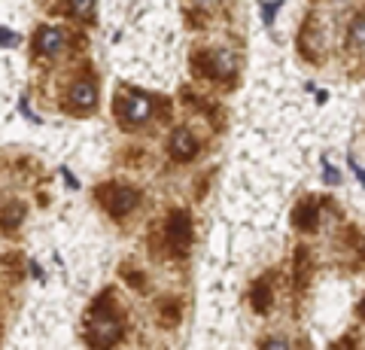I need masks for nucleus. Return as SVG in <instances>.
Masks as SVG:
<instances>
[{
  "label": "nucleus",
  "mask_w": 365,
  "mask_h": 350,
  "mask_svg": "<svg viewBox=\"0 0 365 350\" xmlns=\"http://www.w3.org/2000/svg\"><path fill=\"white\" fill-rule=\"evenodd\" d=\"M122 338V320L119 314L107 308L104 302H98L95 308H91L88 320H86V341L88 347L95 350H110Z\"/></svg>",
  "instance_id": "nucleus-1"
},
{
  "label": "nucleus",
  "mask_w": 365,
  "mask_h": 350,
  "mask_svg": "<svg viewBox=\"0 0 365 350\" xmlns=\"http://www.w3.org/2000/svg\"><path fill=\"white\" fill-rule=\"evenodd\" d=\"M101 205H104L113 217H122V213H128L134 205H137V192L131 186H122V183H110L98 192Z\"/></svg>",
  "instance_id": "nucleus-2"
},
{
  "label": "nucleus",
  "mask_w": 365,
  "mask_h": 350,
  "mask_svg": "<svg viewBox=\"0 0 365 350\" xmlns=\"http://www.w3.org/2000/svg\"><path fill=\"white\" fill-rule=\"evenodd\" d=\"M165 241H168V247H170V253H174V256H182V250L189 247V241H192V222H189V217L182 210L170 213V220L165 225Z\"/></svg>",
  "instance_id": "nucleus-3"
},
{
  "label": "nucleus",
  "mask_w": 365,
  "mask_h": 350,
  "mask_svg": "<svg viewBox=\"0 0 365 350\" xmlns=\"http://www.w3.org/2000/svg\"><path fill=\"white\" fill-rule=\"evenodd\" d=\"M119 116L128 122V125H140V122L150 119V113H153V104H150V98L146 95H128V101H119Z\"/></svg>",
  "instance_id": "nucleus-4"
},
{
  "label": "nucleus",
  "mask_w": 365,
  "mask_h": 350,
  "mask_svg": "<svg viewBox=\"0 0 365 350\" xmlns=\"http://www.w3.org/2000/svg\"><path fill=\"white\" fill-rule=\"evenodd\" d=\"M71 104L76 110H91V107H95L98 104V88H95V83H76L71 88Z\"/></svg>",
  "instance_id": "nucleus-5"
},
{
  "label": "nucleus",
  "mask_w": 365,
  "mask_h": 350,
  "mask_svg": "<svg viewBox=\"0 0 365 350\" xmlns=\"http://www.w3.org/2000/svg\"><path fill=\"white\" fill-rule=\"evenodd\" d=\"M170 153H174V159H192L198 153V140L189 131H177L170 140Z\"/></svg>",
  "instance_id": "nucleus-6"
},
{
  "label": "nucleus",
  "mask_w": 365,
  "mask_h": 350,
  "mask_svg": "<svg viewBox=\"0 0 365 350\" xmlns=\"http://www.w3.org/2000/svg\"><path fill=\"white\" fill-rule=\"evenodd\" d=\"M61 46H64V34L58 28H43L40 31V37H37L40 55H55V52H61Z\"/></svg>",
  "instance_id": "nucleus-7"
},
{
  "label": "nucleus",
  "mask_w": 365,
  "mask_h": 350,
  "mask_svg": "<svg viewBox=\"0 0 365 350\" xmlns=\"http://www.w3.org/2000/svg\"><path fill=\"white\" fill-rule=\"evenodd\" d=\"M347 43L350 46H365V16L353 19L350 28H347Z\"/></svg>",
  "instance_id": "nucleus-8"
},
{
  "label": "nucleus",
  "mask_w": 365,
  "mask_h": 350,
  "mask_svg": "<svg viewBox=\"0 0 365 350\" xmlns=\"http://www.w3.org/2000/svg\"><path fill=\"white\" fill-rule=\"evenodd\" d=\"M91 9H95V0H71V13L79 19H88Z\"/></svg>",
  "instance_id": "nucleus-9"
},
{
  "label": "nucleus",
  "mask_w": 365,
  "mask_h": 350,
  "mask_svg": "<svg viewBox=\"0 0 365 350\" xmlns=\"http://www.w3.org/2000/svg\"><path fill=\"white\" fill-rule=\"evenodd\" d=\"M19 43V37L13 31H6V28H0V46H16Z\"/></svg>",
  "instance_id": "nucleus-10"
},
{
  "label": "nucleus",
  "mask_w": 365,
  "mask_h": 350,
  "mask_svg": "<svg viewBox=\"0 0 365 350\" xmlns=\"http://www.w3.org/2000/svg\"><path fill=\"white\" fill-rule=\"evenodd\" d=\"M262 350H289L287 344H283V341H268L265 347H262Z\"/></svg>",
  "instance_id": "nucleus-11"
},
{
  "label": "nucleus",
  "mask_w": 365,
  "mask_h": 350,
  "mask_svg": "<svg viewBox=\"0 0 365 350\" xmlns=\"http://www.w3.org/2000/svg\"><path fill=\"white\" fill-rule=\"evenodd\" d=\"M274 9H277V4H268V6H265V21L274 19Z\"/></svg>",
  "instance_id": "nucleus-12"
},
{
  "label": "nucleus",
  "mask_w": 365,
  "mask_h": 350,
  "mask_svg": "<svg viewBox=\"0 0 365 350\" xmlns=\"http://www.w3.org/2000/svg\"><path fill=\"white\" fill-rule=\"evenodd\" d=\"M362 311H365V308H362Z\"/></svg>",
  "instance_id": "nucleus-13"
}]
</instances>
